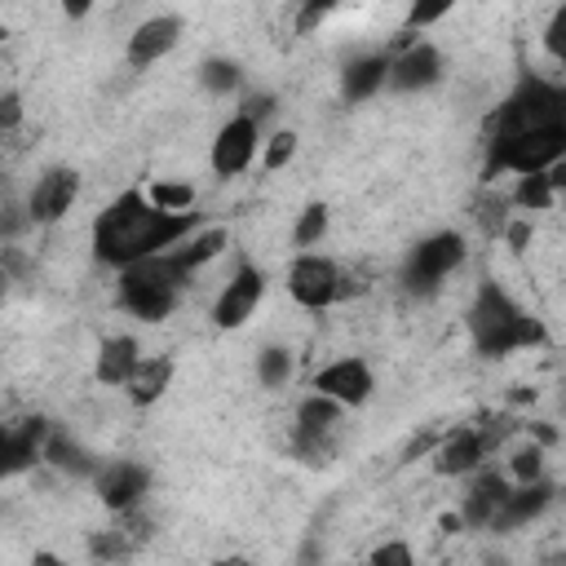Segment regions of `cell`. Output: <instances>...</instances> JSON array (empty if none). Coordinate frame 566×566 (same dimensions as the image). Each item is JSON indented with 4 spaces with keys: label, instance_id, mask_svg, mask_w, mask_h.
I'll list each match as a JSON object with an SVG mask.
<instances>
[{
    "label": "cell",
    "instance_id": "obj_10",
    "mask_svg": "<svg viewBox=\"0 0 566 566\" xmlns=\"http://www.w3.org/2000/svg\"><path fill=\"white\" fill-rule=\"evenodd\" d=\"M261 292H265V279H261V270H252V265H243L226 287H221V296L212 301V323L217 327H243L248 318H252V310L261 305Z\"/></svg>",
    "mask_w": 566,
    "mask_h": 566
},
{
    "label": "cell",
    "instance_id": "obj_36",
    "mask_svg": "<svg viewBox=\"0 0 566 566\" xmlns=\"http://www.w3.org/2000/svg\"><path fill=\"white\" fill-rule=\"evenodd\" d=\"M270 111H274V97H270V93H256V97H248V102H243V111H239V115L261 119V115H270Z\"/></svg>",
    "mask_w": 566,
    "mask_h": 566
},
{
    "label": "cell",
    "instance_id": "obj_18",
    "mask_svg": "<svg viewBox=\"0 0 566 566\" xmlns=\"http://www.w3.org/2000/svg\"><path fill=\"white\" fill-rule=\"evenodd\" d=\"M177 40H181V18H150V22H142L137 31H133V40H128V62L133 66H150V62H159L168 49H177Z\"/></svg>",
    "mask_w": 566,
    "mask_h": 566
},
{
    "label": "cell",
    "instance_id": "obj_26",
    "mask_svg": "<svg viewBox=\"0 0 566 566\" xmlns=\"http://www.w3.org/2000/svg\"><path fill=\"white\" fill-rule=\"evenodd\" d=\"M256 376H261V385H265V389H279V385L292 376V354H287V349H279V345L261 349V358H256Z\"/></svg>",
    "mask_w": 566,
    "mask_h": 566
},
{
    "label": "cell",
    "instance_id": "obj_12",
    "mask_svg": "<svg viewBox=\"0 0 566 566\" xmlns=\"http://www.w3.org/2000/svg\"><path fill=\"white\" fill-rule=\"evenodd\" d=\"M252 159H256V119L234 115V119L221 124V133L212 137V168H217L221 177H239Z\"/></svg>",
    "mask_w": 566,
    "mask_h": 566
},
{
    "label": "cell",
    "instance_id": "obj_6",
    "mask_svg": "<svg viewBox=\"0 0 566 566\" xmlns=\"http://www.w3.org/2000/svg\"><path fill=\"white\" fill-rule=\"evenodd\" d=\"M460 261H464V239L460 234H433L411 252L402 283H407V292H433Z\"/></svg>",
    "mask_w": 566,
    "mask_h": 566
},
{
    "label": "cell",
    "instance_id": "obj_22",
    "mask_svg": "<svg viewBox=\"0 0 566 566\" xmlns=\"http://www.w3.org/2000/svg\"><path fill=\"white\" fill-rule=\"evenodd\" d=\"M504 495H509V482H504L500 473H478V482H473V491H469V500H464V513H460V517H464V522H473V526H486Z\"/></svg>",
    "mask_w": 566,
    "mask_h": 566
},
{
    "label": "cell",
    "instance_id": "obj_34",
    "mask_svg": "<svg viewBox=\"0 0 566 566\" xmlns=\"http://www.w3.org/2000/svg\"><path fill=\"white\" fill-rule=\"evenodd\" d=\"M562 35H566V9H557L553 22H548V31H544V49H548L553 57H562Z\"/></svg>",
    "mask_w": 566,
    "mask_h": 566
},
{
    "label": "cell",
    "instance_id": "obj_2",
    "mask_svg": "<svg viewBox=\"0 0 566 566\" xmlns=\"http://www.w3.org/2000/svg\"><path fill=\"white\" fill-rule=\"evenodd\" d=\"M469 336H473V349L486 354V358H500L509 349H522V345H539L544 340V327L509 301L504 287L486 283L469 310Z\"/></svg>",
    "mask_w": 566,
    "mask_h": 566
},
{
    "label": "cell",
    "instance_id": "obj_3",
    "mask_svg": "<svg viewBox=\"0 0 566 566\" xmlns=\"http://www.w3.org/2000/svg\"><path fill=\"white\" fill-rule=\"evenodd\" d=\"M186 279H190V274H186L168 252H155V256H142V261L124 265V274H119V301H124V310H128L133 318L159 323V318L172 314L177 292H181Z\"/></svg>",
    "mask_w": 566,
    "mask_h": 566
},
{
    "label": "cell",
    "instance_id": "obj_19",
    "mask_svg": "<svg viewBox=\"0 0 566 566\" xmlns=\"http://www.w3.org/2000/svg\"><path fill=\"white\" fill-rule=\"evenodd\" d=\"M137 363H142V349H137V340L133 336H111V340H102V349H97V380L102 385H128L133 380V371H137Z\"/></svg>",
    "mask_w": 566,
    "mask_h": 566
},
{
    "label": "cell",
    "instance_id": "obj_40",
    "mask_svg": "<svg viewBox=\"0 0 566 566\" xmlns=\"http://www.w3.org/2000/svg\"><path fill=\"white\" fill-rule=\"evenodd\" d=\"M0 155H4V128H0Z\"/></svg>",
    "mask_w": 566,
    "mask_h": 566
},
{
    "label": "cell",
    "instance_id": "obj_33",
    "mask_svg": "<svg viewBox=\"0 0 566 566\" xmlns=\"http://www.w3.org/2000/svg\"><path fill=\"white\" fill-rule=\"evenodd\" d=\"M371 562H376V566H411V548H407V544H380V548L371 553Z\"/></svg>",
    "mask_w": 566,
    "mask_h": 566
},
{
    "label": "cell",
    "instance_id": "obj_20",
    "mask_svg": "<svg viewBox=\"0 0 566 566\" xmlns=\"http://www.w3.org/2000/svg\"><path fill=\"white\" fill-rule=\"evenodd\" d=\"M385 71H389V57L385 53H367V57H354L340 75V97L345 102H367L380 84H385Z\"/></svg>",
    "mask_w": 566,
    "mask_h": 566
},
{
    "label": "cell",
    "instance_id": "obj_15",
    "mask_svg": "<svg viewBox=\"0 0 566 566\" xmlns=\"http://www.w3.org/2000/svg\"><path fill=\"white\" fill-rule=\"evenodd\" d=\"M146 486H150V473H146L142 464H133V460L106 464V469L97 473V495H102V504H106L111 513H128V509L146 495Z\"/></svg>",
    "mask_w": 566,
    "mask_h": 566
},
{
    "label": "cell",
    "instance_id": "obj_27",
    "mask_svg": "<svg viewBox=\"0 0 566 566\" xmlns=\"http://www.w3.org/2000/svg\"><path fill=\"white\" fill-rule=\"evenodd\" d=\"M327 234V208L323 203H310L301 217H296V230H292V239L301 243V248H310V243H318Z\"/></svg>",
    "mask_w": 566,
    "mask_h": 566
},
{
    "label": "cell",
    "instance_id": "obj_41",
    "mask_svg": "<svg viewBox=\"0 0 566 566\" xmlns=\"http://www.w3.org/2000/svg\"><path fill=\"white\" fill-rule=\"evenodd\" d=\"M0 296H4V270H0Z\"/></svg>",
    "mask_w": 566,
    "mask_h": 566
},
{
    "label": "cell",
    "instance_id": "obj_7",
    "mask_svg": "<svg viewBox=\"0 0 566 566\" xmlns=\"http://www.w3.org/2000/svg\"><path fill=\"white\" fill-rule=\"evenodd\" d=\"M336 283H340V270H336V261H327V256L305 252V256H296V261L287 265V292H292V301L305 305V310L332 305V301H336Z\"/></svg>",
    "mask_w": 566,
    "mask_h": 566
},
{
    "label": "cell",
    "instance_id": "obj_4",
    "mask_svg": "<svg viewBox=\"0 0 566 566\" xmlns=\"http://www.w3.org/2000/svg\"><path fill=\"white\" fill-rule=\"evenodd\" d=\"M548 124H566V93L548 80H526L504 106L491 111L486 142L509 137V133H526V128H548Z\"/></svg>",
    "mask_w": 566,
    "mask_h": 566
},
{
    "label": "cell",
    "instance_id": "obj_30",
    "mask_svg": "<svg viewBox=\"0 0 566 566\" xmlns=\"http://www.w3.org/2000/svg\"><path fill=\"white\" fill-rule=\"evenodd\" d=\"M451 4H455V0H411V9H407V27H411V31H420V27L438 22Z\"/></svg>",
    "mask_w": 566,
    "mask_h": 566
},
{
    "label": "cell",
    "instance_id": "obj_13",
    "mask_svg": "<svg viewBox=\"0 0 566 566\" xmlns=\"http://www.w3.org/2000/svg\"><path fill=\"white\" fill-rule=\"evenodd\" d=\"M371 367L363 358H340V363H327L318 376H314V389L336 398L340 407H358L371 398Z\"/></svg>",
    "mask_w": 566,
    "mask_h": 566
},
{
    "label": "cell",
    "instance_id": "obj_25",
    "mask_svg": "<svg viewBox=\"0 0 566 566\" xmlns=\"http://www.w3.org/2000/svg\"><path fill=\"white\" fill-rule=\"evenodd\" d=\"M522 208H531V212H544V208H553V199H557V190H553V181L544 177V172H522V181H517V195H513Z\"/></svg>",
    "mask_w": 566,
    "mask_h": 566
},
{
    "label": "cell",
    "instance_id": "obj_9",
    "mask_svg": "<svg viewBox=\"0 0 566 566\" xmlns=\"http://www.w3.org/2000/svg\"><path fill=\"white\" fill-rule=\"evenodd\" d=\"M44 438H49V424L27 416V420H4L0 424V482L31 469L40 455H44Z\"/></svg>",
    "mask_w": 566,
    "mask_h": 566
},
{
    "label": "cell",
    "instance_id": "obj_1",
    "mask_svg": "<svg viewBox=\"0 0 566 566\" xmlns=\"http://www.w3.org/2000/svg\"><path fill=\"white\" fill-rule=\"evenodd\" d=\"M195 226V212H164L142 190H124L97 221H93V252L106 265H133L142 256H155L186 239Z\"/></svg>",
    "mask_w": 566,
    "mask_h": 566
},
{
    "label": "cell",
    "instance_id": "obj_38",
    "mask_svg": "<svg viewBox=\"0 0 566 566\" xmlns=\"http://www.w3.org/2000/svg\"><path fill=\"white\" fill-rule=\"evenodd\" d=\"M88 4H93V0H62V9H66L71 18H84V13H88Z\"/></svg>",
    "mask_w": 566,
    "mask_h": 566
},
{
    "label": "cell",
    "instance_id": "obj_31",
    "mask_svg": "<svg viewBox=\"0 0 566 566\" xmlns=\"http://www.w3.org/2000/svg\"><path fill=\"white\" fill-rule=\"evenodd\" d=\"M292 155H296V133H287V128H283V133H274V137H270V146H265V168H270V172H279Z\"/></svg>",
    "mask_w": 566,
    "mask_h": 566
},
{
    "label": "cell",
    "instance_id": "obj_35",
    "mask_svg": "<svg viewBox=\"0 0 566 566\" xmlns=\"http://www.w3.org/2000/svg\"><path fill=\"white\" fill-rule=\"evenodd\" d=\"M504 234H509V248L513 252H526V243H531V226L526 221H509V226H500Z\"/></svg>",
    "mask_w": 566,
    "mask_h": 566
},
{
    "label": "cell",
    "instance_id": "obj_21",
    "mask_svg": "<svg viewBox=\"0 0 566 566\" xmlns=\"http://www.w3.org/2000/svg\"><path fill=\"white\" fill-rule=\"evenodd\" d=\"M168 380H172V358H168V354L142 358L137 371H133V380H128V398H133L137 407H146V402H155V398L168 389Z\"/></svg>",
    "mask_w": 566,
    "mask_h": 566
},
{
    "label": "cell",
    "instance_id": "obj_8",
    "mask_svg": "<svg viewBox=\"0 0 566 566\" xmlns=\"http://www.w3.org/2000/svg\"><path fill=\"white\" fill-rule=\"evenodd\" d=\"M336 424H340V402L318 389L296 407V447L301 455H310V464H323L327 438L336 433Z\"/></svg>",
    "mask_w": 566,
    "mask_h": 566
},
{
    "label": "cell",
    "instance_id": "obj_17",
    "mask_svg": "<svg viewBox=\"0 0 566 566\" xmlns=\"http://www.w3.org/2000/svg\"><path fill=\"white\" fill-rule=\"evenodd\" d=\"M548 495H553V486L548 482H522L517 491H509L504 500H500V509L491 513V531H513V526H522V522H531V517H539L544 513V504H548Z\"/></svg>",
    "mask_w": 566,
    "mask_h": 566
},
{
    "label": "cell",
    "instance_id": "obj_37",
    "mask_svg": "<svg viewBox=\"0 0 566 566\" xmlns=\"http://www.w3.org/2000/svg\"><path fill=\"white\" fill-rule=\"evenodd\" d=\"M18 119H22V102H18L13 93H9V97H0V128L9 133V128H13Z\"/></svg>",
    "mask_w": 566,
    "mask_h": 566
},
{
    "label": "cell",
    "instance_id": "obj_32",
    "mask_svg": "<svg viewBox=\"0 0 566 566\" xmlns=\"http://www.w3.org/2000/svg\"><path fill=\"white\" fill-rule=\"evenodd\" d=\"M539 469H544V455H539V447H526V451H517V455H513V464H509V473H513L517 482H535V478H539Z\"/></svg>",
    "mask_w": 566,
    "mask_h": 566
},
{
    "label": "cell",
    "instance_id": "obj_11",
    "mask_svg": "<svg viewBox=\"0 0 566 566\" xmlns=\"http://www.w3.org/2000/svg\"><path fill=\"white\" fill-rule=\"evenodd\" d=\"M75 195H80V172H71V168H49V172L35 181L31 199H27V221H35V226L57 221L62 212H71Z\"/></svg>",
    "mask_w": 566,
    "mask_h": 566
},
{
    "label": "cell",
    "instance_id": "obj_23",
    "mask_svg": "<svg viewBox=\"0 0 566 566\" xmlns=\"http://www.w3.org/2000/svg\"><path fill=\"white\" fill-rule=\"evenodd\" d=\"M221 248H226V230H203L199 239H190V243L172 248L168 256H172V261H177V265H181L186 274H195V270H199L203 261H212V256H217Z\"/></svg>",
    "mask_w": 566,
    "mask_h": 566
},
{
    "label": "cell",
    "instance_id": "obj_16",
    "mask_svg": "<svg viewBox=\"0 0 566 566\" xmlns=\"http://www.w3.org/2000/svg\"><path fill=\"white\" fill-rule=\"evenodd\" d=\"M438 71H442L438 49H429V44H411V49H402V53L389 62L385 84H389V88H398V93H411V88L433 84V80H438Z\"/></svg>",
    "mask_w": 566,
    "mask_h": 566
},
{
    "label": "cell",
    "instance_id": "obj_29",
    "mask_svg": "<svg viewBox=\"0 0 566 566\" xmlns=\"http://www.w3.org/2000/svg\"><path fill=\"white\" fill-rule=\"evenodd\" d=\"M340 4H345V0H301L296 31H301V35H310V31H314V27H318V22H323L332 9H340Z\"/></svg>",
    "mask_w": 566,
    "mask_h": 566
},
{
    "label": "cell",
    "instance_id": "obj_14",
    "mask_svg": "<svg viewBox=\"0 0 566 566\" xmlns=\"http://www.w3.org/2000/svg\"><path fill=\"white\" fill-rule=\"evenodd\" d=\"M495 438H500V433H486V429H455V433L438 447L433 469H438L442 478L473 473V469H482V460H486V451H491Z\"/></svg>",
    "mask_w": 566,
    "mask_h": 566
},
{
    "label": "cell",
    "instance_id": "obj_39",
    "mask_svg": "<svg viewBox=\"0 0 566 566\" xmlns=\"http://www.w3.org/2000/svg\"><path fill=\"white\" fill-rule=\"evenodd\" d=\"M460 526H464L460 513H442V531H460Z\"/></svg>",
    "mask_w": 566,
    "mask_h": 566
},
{
    "label": "cell",
    "instance_id": "obj_28",
    "mask_svg": "<svg viewBox=\"0 0 566 566\" xmlns=\"http://www.w3.org/2000/svg\"><path fill=\"white\" fill-rule=\"evenodd\" d=\"M203 84H208L212 93H230V88H239V66L217 57V62L203 66Z\"/></svg>",
    "mask_w": 566,
    "mask_h": 566
},
{
    "label": "cell",
    "instance_id": "obj_24",
    "mask_svg": "<svg viewBox=\"0 0 566 566\" xmlns=\"http://www.w3.org/2000/svg\"><path fill=\"white\" fill-rule=\"evenodd\" d=\"M146 199L155 208H164V212H190L195 208V186H186V181H150Z\"/></svg>",
    "mask_w": 566,
    "mask_h": 566
},
{
    "label": "cell",
    "instance_id": "obj_5",
    "mask_svg": "<svg viewBox=\"0 0 566 566\" xmlns=\"http://www.w3.org/2000/svg\"><path fill=\"white\" fill-rule=\"evenodd\" d=\"M562 155H566V124L526 128L486 142V172H544Z\"/></svg>",
    "mask_w": 566,
    "mask_h": 566
}]
</instances>
